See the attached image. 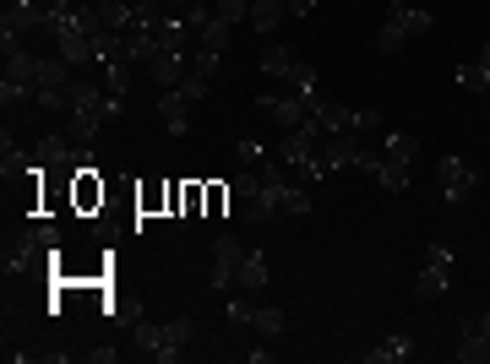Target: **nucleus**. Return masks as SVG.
I'll return each mask as SVG.
<instances>
[{
    "label": "nucleus",
    "mask_w": 490,
    "mask_h": 364,
    "mask_svg": "<svg viewBox=\"0 0 490 364\" xmlns=\"http://www.w3.org/2000/svg\"><path fill=\"white\" fill-rule=\"evenodd\" d=\"M191 343V321L175 316V321H136V349L153 364H175Z\"/></svg>",
    "instance_id": "nucleus-1"
},
{
    "label": "nucleus",
    "mask_w": 490,
    "mask_h": 364,
    "mask_svg": "<svg viewBox=\"0 0 490 364\" xmlns=\"http://www.w3.org/2000/svg\"><path fill=\"white\" fill-rule=\"evenodd\" d=\"M278 163L295 174V180H305V185H322L333 169L322 163V142L311 136V131H284V142H278Z\"/></svg>",
    "instance_id": "nucleus-2"
},
{
    "label": "nucleus",
    "mask_w": 490,
    "mask_h": 364,
    "mask_svg": "<svg viewBox=\"0 0 490 364\" xmlns=\"http://www.w3.org/2000/svg\"><path fill=\"white\" fill-rule=\"evenodd\" d=\"M60 251V229L55 223H38V229H27L11 251H5V278H22V272H33L44 256H55Z\"/></svg>",
    "instance_id": "nucleus-3"
},
{
    "label": "nucleus",
    "mask_w": 490,
    "mask_h": 364,
    "mask_svg": "<svg viewBox=\"0 0 490 364\" xmlns=\"http://www.w3.org/2000/svg\"><path fill=\"white\" fill-rule=\"evenodd\" d=\"M458 256L447 251V245H425V267H420V278H415V294L420 300H436V294H447L453 289V278H458V267H453Z\"/></svg>",
    "instance_id": "nucleus-4"
},
{
    "label": "nucleus",
    "mask_w": 490,
    "mask_h": 364,
    "mask_svg": "<svg viewBox=\"0 0 490 364\" xmlns=\"http://www.w3.org/2000/svg\"><path fill=\"white\" fill-rule=\"evenodd\" d=\"M245 251H251V245L235 240V234H218V240H213V289H218V294H229V283H235Z\"/></svg>",
    "instance_id": "nucleus-5"
},
{
    "label": "nucleus",
    "mask_w": 490,
    "mask_h": 364,
    "mask_svg": "<svg viewBox=\"0 0 490 364\" xmlns=\"http://www.w3.org/2000/svg\"><path fill=\"white\" fill-rule=\"evenodd\" d=\"M360 169L376 174V185H382L387 196H404V191H409V163H398V158H387V152H365V147H360Z\"/></svg>",
    "instance_id": "nucleus-6"
},
{
    "label": "nucleus",
    "mask_w": 490,
    "mask_h": 364,
    "mask_svg": "<svg viewBox=\"0 0 490 364\" xmlns=\"http://www.w3.org/2000/svg\"><path fill=\"white\" fill-rule=\"evenodd\" d=\"M0 49H5V82H27V87H38V54L22 49V38H11V33H0Z\"/></svg>",
    "instance_id": "nucleus-7"
},
{
    "label": "nucleus",
    "mask_w": 490,
    "mask_h": 364,
    "mask_svg": "<svg viewBox=\"0 0 490 364\" xmlns=\"http://www.w3.org/2000/svg\"><path fill=\"white\" fill-rule=\"evenodd\" d=\"M256 103H262V109H267V114H273L284 131H300V125L311 120V109H316V103H311V98H300V93H289V98H273V93H262Z\"/></svg>",
    "instance_id": "nucleus-8"
},
{
    "label": "nucleus",
    "mask_w": 490,
    "mask_h": 364,
    "mask_svg": "<svg viewBox=\"0 0 490 364\" xmlns=\"http://www.w3.org/2000/svg\"><path fill=\"white\" fill-rule=\"evenodd\" d=\"M38 27H49V11H38L33 0H11L5 16H0V33H11V38H27Z\"/></svg>",
    "instance_id": "nucleus-9"
},
{
    "label": "nucleus",
    "mask_w": 490,
    "mask_h": 364,
    "mask_svg": "<svg viewBox=\"0 0 490 364\" xmlns=\"http://www.w3.org/2000/svg\"><path fill=\"white\" fill-rule=\"evenodd\" d=\"M387 22H398L409 38H425V33L436 27V11H431V5H415V0H393V5H387Z\"/></svg>",
    "instance_id": "nucleus-10"
},
{
    "label": "nucleus",
    "mask_w": 490,
    "mask_h": 364,
    "mask_svg": "<svg viewBox=\"0 0 490 364\" xmlns=\"http://www.w3.org/2000/svg\"><path fill=\"white\" fill-rule=\"evenodd\" d=\"M442 196H447L453 207L475 196V169H469V158H442Z\"/></svg>",
    "instance_id": "nucleus-11"
},
{
    "label": "nucleus",
    "mask_w": 490,
    "mask_h": 364,
    "mask_svg": "<svg viewBox=\"0 0 490 364\" xmlns=\"http://www.w3.org/2000/svg\"><path fill=\"white\" fill-rule=\"evenodd\" d=\"M191 49H164L158 60H147V76L158 82V87H180L185 82V71H191V60H185Z\"/></svg>",
    "instance_id": "nucleus-12"
},
{
    "label": "nucleus",
    "mask_w": 490,
    "mask_h": 364,
    "mask_svg": "<svg viewBox=\"0 0 490 364\" xmlns=\"http://www.w3.org/2000/svg\"><path fill=\"white\" fill-rule=\"evenodd\" d=\"M322 163H327V169H349V163H360V142H355V131L322 136Z\"/></svg>",
    "instance_id": "nucleus-13"
},
{
    "label": "nucleus",
    "mask_w": 490,
    "mask_h": 364,
    "mask_svg": "<svg viewBox=\"0 0 490 364\" xmlns=\"http://www.w3.org/2000/svg\"><path fill=\"white\" fill-rule=\"evenodd\" d=\"M185 103H191V98H185L180 87H169V93L158 98V120H164V131H169V136H185V131H191V120H185Z\"/></svg>",
    "instance_id": "nucleus-14"
},
{
    "label": "nucleus",
    "mask_w": 490,
    "mask_h": 364,
    "mask_svg": "<svg viewBox=\"0 0 490 364\" xmlns=\"http://www.w3.org/2000/svg\"><path fill=\"white\" fill-rule=\"evenodd\" d=\"M267 278H273L267 256H262V251H245V261H240V272H235V289L256 294V289H267Z\"/></svg>",
    "instance_id": "nucleus-15"
},
{
    "label": "nucleus",
    "mask_w": 490,
    "mask_h": 364,
    "mask_svg": "<svg viewBox=\"0 0 490 364\" xmlns=\"http://www.w3.org/2000/svg\"><path fill=\"white\" fill-rule=\"evenodd\" d=\"M464 364H490V338L480 332V321H464V338H458V349H453Z\"/></svg>",
    "instance_id": "nucleus-16"
},
{
    "label": "nucleus",
    "mask_w": 490,
    "mask_h": 364,
    "mask_svg": "<svg viewBox=\"0 0 490 364\" xmlns=\"http://www.w3.org/2000/svg\"><path fill=\"white\" fill-rule=\"evenodd\" d=\"M404 359H415V338H409V332H393L387 343H376V349L365 354V364H404Z\"/></svg>",
    "instance_id": "nucleus-17"
},
{
    "label": "nucleus",
    "mask_w": 490,
    "mask_h": 364,
    "mask_svg": "<svg viewBox=\"0 0 490 364\" xmlns=\"http://www.w3.org/2000/svg\"><path fill=\"white\" fill-rule=\"evenodd\" d=\"M289 16V5L284 0H251V27L267 38V33H278V22Z\"/></svg>",
    "instance_id": "nucleus-18"
},
{
    "label": "nucleus",
    "mask_w": 490,
    "mask_h": 364,
    "mask_svg": "<svg viewBox=\"0 0 490 364\" xmlns=\"http://www.w3.org/2000/svg\"><path fill=\"white\" fill-rule=\"evenodd\" d=\"M256 65H262V71H267V76H284V82H289V71H295V65H300V60H295V54H289V49H284V44H267V49H262V54H256Z\"/></svg>",
    "instance_id": "nucleus-19"
},
{
    "label": "nucleus",
    "mask_w": 490,
    "mask_h": 364,
    "mask_svg": "<svg viewBox=\"0 0 490 364\" xmlns=\"http://www.w3.org/2000/svg\"><path fill=\"white\" fill-rule=\"evenodd\" d=\"M229 27H235V22L213 16V22H202V27H196V44H202V49H218V54H224V49H229Z\"/></svg>",
    "instance_id": "nucleus-20"
},
{
    "label": "nucleus",
    "mask_w": 490,
    "mask_h": 364,
    "mask_svg": "<svg viewBox=\"0 0 490 364\" xmlns=\"http://www.w3.org/2000/svg\"><path fill=\"white\" fill-rule=\"evenodd\" d=\"M387 158H398V163H415V152H420V136L415 131H387V147H382Z\"/></svg>",
    "instance_id": "nucleus-21"
},
{
    "label": "nucleus",
    "mask_w": 490,
    "mask_h": 364,
    "mask_svg": "<svg viewBox=\"0 0 490 364\" xmlns=\"http://www.w3.org/2000/svg\"><path fill=\"white\" fill-rule=\"evenodd\" d=\"M458 87H469V93H490V65H485V60H464V65H458Z\"/></svg>",
    "instance_id": "nucleus-22"
},
{
    "label": "nucleus",
    "mask_w": 490,
    "mask_h": 364,
    "mask_svg": "<svg viewBox=\"0 0 490 364\" xmlns=\"http://www.w3.org/2000/svg\"><path fill=\"white\" fill-rule=\"evenodd\" d=\"M131 65H136V60H115V65H104V93H109V98H125V87H131Z\"/></svg>",
    "instance_id": "nucleus-23"
},
{
    "label": "nucleus",
    "mask_w": 490,
    "mask_h": 364,
    "mask_svg": "<svg viewBox=\"0 0 490 364\" xmlns=\"http://www.w3.org/2000/svg\"><path fill=\"white\" fill-rule=\"evenodd\" d=\"M251 327H256V332H267V338H278V332H284V327H289V316H284V310H278V305H262V310H256V316H251Z\"/></svg>",
    "instance_id": "nucleus-24"
},
{
    "label": "nucleus",
    "mask_w": 490,
    "mask_h": 364,
    "mask_svg": "<svg viewBox=\"0 0 490 364\" xmlns=\"http://www.w3.org/2000/svg\"><path fill=\"white\" fill-rule=\"evenodd\" d=\"M289 87H295L300 98H311V103H316V65H305V60H300V65L289 71Z\"/></svg>",
    "instance_id": "nucleus-25"
},
{
    "label": "nucleus",
    "mask_w": 490,
    "mask_h": 364,
    "mask_svg": "<svg viewBox=\"0 0 490 364\" xmlns=\"http://www.w3.org/2000/svg\"><path fill=\"white\" fill-rule=\"evenodd\" d=\"M404 44H409V33H404L398 22H382V33H376V49H382V54H398Z\"/></svg>",
    "instance_id": "nucleus-26"
},
{
    "label": "nucleus",
    "mask_w": 490,
    "mask_h": 364,
    "mask_svg": "<svg viewBox=\"0 0 490 364\" xmlns=\"http://www.w3.org/2000/svg\"><path fill=\"white\" fill-rule=\"evenodd\" d=\"M191 71L213 82V71H218V49H202V44H196V49H191Z\"/></svg>",
    "instance_id": "nucleus-27"
},
{
    "label": "nucleus",
    "mask_w": 490,
    "mask_h": 364,
    "mask_svg": "<svg viewBox=\"0 0 490 364\" xmlns=\"http://www.w3.org/2000/svg\"><path fill=\"white\" fill-rule=\"evenodd\" d=\"M224 22H251V0H213Z\"/></svg>",
    "instance_id": "nucleus-28"
},
{
    "label": "nucleus",
    "mask_w": 490,
    "mask_h": 364,
    "mask_svg": "<svg viewBox=\"0 0 490 364\" xmlns=\"http://www.w3.org/2000/svg\"><path fill=\"white\" fill-rule=\"evenodd\" d=\"M382 125V109H355V120H349V131H376Z\"/></svg>",
    "instance_id": "nucleus-29"
},
{
    "label": "nucleus",
    "mask_w": 490,
    "mask_h": 364,
    "mask_svg": "<svg viewBox=\"0 0 490 364\" xmlns=\"http://www.w3.org/2000/svg\"><path fill=\"white\" fill-rule=\"evenodd\" d=\"M82 359H87V364H115V359H120V349H109V343H98V349H87Z\"/></svg>",
    "instance_id": "nucleus-30"
},
{
    "label": "nucleus",
    "mask_w": 490,
    "mask_h": 364,
    "mask_svg": "<svg viewBox=\"0 0 490 364\" xmlns=\"http://www.w3.org/2000/svg\"><path fill=\"white\" fill-rule=\"evenodd\" d=\"M180 93H185V98H202V93H207V76H196V71H185V82H180Z\"/></svg>",
    "instance_id": "nucleus-31"
},
{
    "label": "nucleus",
    "mask_w": 490,
    "mask_h": 364,
    "mask_svg": "<svg viewBox=\"0 0 490 364\" xmlns=\"http://www.w3.org/2000/svg\"><path fill=\"white\" fill-rule=\"evenodd\" d=\"M251 316H256V310H251V305H240V300H235V305H229V321H235V327H251Z\"/></svg>",
    "instance_id": "nucleus-32"
},
{
    "label": "nucleus",
    "mask_w": 490,
    "mask_h": 364,
    "mask_svg": "<svg viewBox=\"0 0 490 364\" xmlns=\"http://www.w3.org/2000/svg\"><path fill=\"white\" fill-rule=\"evenodd\" d=\"M240 163H262V147L256 142H240Z\"/></svg>",
    "instance_id": "nucleus-33"
},
{
    "label": "nucleus",
    "mask_w": 490,
    "mask_h": 364,
    "mask_svg": "<svg viewBox=\"0 0 490 364\" xmlns=\"http://www.w3.org/2000/svg\"><path fill=\"white\" fill-rule=\"evenodd\" d=\"M284 5H289V16H311L316 11V0H284Z\"/></svg>",
    "instance_id": "nucleus-34"
},
{
    "label": "nucleus",
    "mask_w": 490,
    "mask_h": 364,
    "mask_svg": "<svg viewBox=\"0 0 490 364\" xmlns=\"http://www.w3.org/2000/svg\"><path fill=\"white\" fill-rule=\"evenodd\" d=\"M480 60H485V65H490V44H485V49H480Z\"/></svg>",
    "instance_id": "nucleus-35"
},
{
    "label": "nucleus",
    "mask_w": 490,
    "mask_h": 364,
    "mask_svg": "<svg viewBox=\"0 0 490 364\" xmlns=\"http://www.w3.org/2000/svg\"><path fill=\"white\" fill-rule=\"evenodd\" d=\"M169 5H175V11H180V5H191V0H169Z\"/></svg>",
    "instance_id": "nucleus-36"
},
{
    "label": "nucleus",
    "mask_w": 490,
    "mask_h": 364,
    "mask_svg": "<svg viewBox=\"0 0 490 364\" xmlns=\"http://www.w3.org/2000/svg\"><path fill=\"white\" fill-rule=\"evenodd\" d=\"M485 136H490V131H485Z\"/></svg>",
    "instance_id": "nucleus-37"
}]
</instances>
